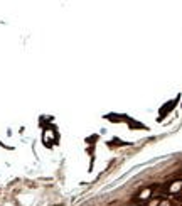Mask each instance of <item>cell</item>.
Segmentation results:
<instances>
[{"instance_id":"obj_1","label":"cell","mask_w":182,"mask_h":206,"mask_svg":"<svg viewBox=\"0 0 182 206\" xmlns=\"http://www.w3.org/2000/svg\"><path fill=\"white\" fill-rule=\"evenodd\" d=\"M155 188L157 186L155 184H152V186H147L145 189H142L137 196L133 198V201H137V203H142V201H147V199H150V196H152V193L155 191Z\"/></svg>"},{"instance_id":"obj_2","label":"cell","mask_w":182,"mask_h":206,"mask_svg":"<svg viewBox=\"0 0 182 206\" xmlns=\"http://www.w3.org/2000/svg\"><path fill=\"white\" fill-rule=\"evenodd\" d=\"M177 199H182V189L179 193H177Z\"/></svg>"}]
</instances>
